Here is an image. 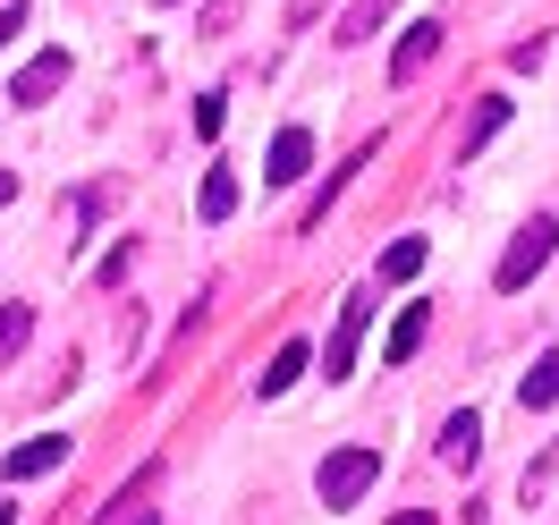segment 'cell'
Returning <instances> with one entry per match:
<instances>
[{"mask_svg":"<svg viewBox=\"0 0 559 525\" xmlns=\"http://www.w3.org/2000/svg\"><path fill=\"white\" fill-rule=\"evenodd\" d=\"M551 246H559V220H543V212H534V220H525L518 238H509V254H500V272H491V288H500V297H518V288L534 281L543 263H551Z\"/></svg>","mask_w":559,"mask_h":525,"instance_id":"cell-1","label":"cell"},{"mask_svg":"<svg viewBox=\"0 0 559 525\" xmlns=\"http://www.w3.org/2000/svg\"><path fill=\"white\" fill-rule=\"evenodd\" d=\"M373 475H382V450H331L314 466V491L331 500V509H356V500L373 491Z\"/></svg>","mask_w":559,"mask_h":525,"instance_id":"cell-2","label":"cell"},{"mask_svg":"<svg viewBox=\"0 0 559 525\" xmlns=\"http://www.w3.org/2000/svg\"><path fill=\"white\" fill-rule=\"evenodd\" d=\"M51 466H69V432H35V441H17V450L0 457L9 484H35V475H51Z\"/></svg>","mask_w":559,"mask_h":525,"instance_id":"cell-3","label":"cell"},{"mask_svg":"<svg viewBox=\"0 0 559 525\" xmlns=\"http://www.w3.org/2000/svg\"><path fill=\"white\" fill-rule=\"evenodd\" d=\"M60 85H69V51L51 43V51H35V60L17 69V85H9V103H17V110H35L43 94H60Z\"/></svg>","mask_w":559,"mask_h":525,"instance_id":"cell-4","label":"cell"},{"mask_svg":"<svg viewBox=\"0 0 559 525\" xmlns=\"http://www.w3.org/2000/svg\"><path fill=\"white\" fill-rule=\"evenodd\" d=\"M373 153H382V144H356L348 162H340V170H331V178H322V187H314V204H306V220H297V229H306V238H314L322 220H331V204H340V195H348V178L365 170V162H373Z\"/></svg>","mask_w":559,"mask_h":525,"instance_id":"cell-5","label":"cell"},{"mask_svg":"<svg viewBox=\"0 0 559 525\" xmlns=\"http://www.w3.org/2000/svg\"><path fill=\"white\" fill-rule=\"evenodd\" d=\"M441 35H450V26H432V17H416V26H407V43L390 51V85H407V76H424V69H432V51H441Z\"/></svg>","mask_w":559,"mask_h":525,"instance_id":"cell-6","label":"cell"},{"mask_svg":"<svg viewBox=\"0 0 559 525\" xmlns=\"http://www.w3.org/2000/svg\"><path fill=\"white\" fill-rule=\"evenodd\" d=\"M475 457H484V416H475V407H457V416L441 423V466L475 475Z\"/></svg>","mask_w":559,"mask_h":525,"instance_id":"cell-7","label":"cell"},{"mask_svg":"<svg viewBox=\"0 0 559 525\" xmlns=\"http://www.w3.org/2000/svg\"><path fill=\"white\" fill-rule=\"evenodd\" d=\"M306 162H314V136H306V128H280L272 153H263V178H272V187H297Z\"/></svg>","mask_w":559,"mask_h":525,"instance_id":"cell-8","label":"cell"},{"mask_svg":"<svg viewBox=\"0 0 559 525\" xmlns=\"http://www.w3.org/2000/svg\"><path fill=\"white\" fill-rule=\"evenodd\" d=\"M365 314H373L365 297H348V306H340V331H331V348H322V373H331V382H340V373L356 365V339H365Z\"/></svg>","mask_w":559,"mask_h":525,"instance_id":"cell-9","label":"cell"},{"mask_svg":"<svg viewBox=\"0 0 559 525\" xmlns=\"http://www.w3.org/2000/svg\"><path fill=\"white\" fill-rule=\"evenodd\" d=\"M306 365H314V348H306V339H288V348L254 373V390H263V398H280V390H297V373H306Z\"/></svg>","mask_w":559,"mask_h":525,"instance_id":"cell-10","label":"cell"},{"mask_svg":"<svg viewBox=\"0 0 559 525\" xmlns=\"http://www.w3.org/2000/svg\"><path fill=\"white\" fill-rule=\"evenodd\" d=\"M500 128H509V103H500V94H484V103H475V119H466V136H457V153L475 162V153H484Z\"/></svg>","mask_w":559,"mask_h":525,"instance_id":"cell-11","label":"cell"},{"mask_svg":"<svg viewBox=\"0 0 559 525\" xmlns=\"http://www.w3.org/2000/svg\"><path fill=\"white\" fill-rule=\"evenodd\" d=\"M518 398H525V416H534V407H559V348L534 356V373L518 382Z\"/></svg>","mask_w":559,"mask_h":525,"instance_id":"cell-12","label":"cell"},{"mask_svg":"<svg viewBox=\"0 0 559 525\" xmlns=\"http://www.w3.org/2000/svg\"><path fill=\"white\" fill-rule=\"evenodd\" d=\"M390 9H399V0H356L348 17H340V26H331V43H373V26H382Z\"/></svg>","mask_w":559,"mask_h":525,"instance_id":"cell-13","label":"cell"},{"mask_svg":"<svg viewBox=\"0 0 559 525\" xmlns=\"http://www.w3.org/2000/svg\"><path fill=\"white\" fill-rule=\"evenodd\" d=\"M424 331H432V314H424V306H407V314L390 322V365H407V356L424 348Z\"/></svg>","mask_w":559,"mask_h":525,"instance_id":"cell-14","label":"cell"},{"mask_svg":"<svg viewBox=\"0 0 559 525\" xmlns=\"http://www.w3.org/2000/svg\"><path fill=\"white\" fill-rule=\"evenodd\" d=\"M195 212H204V220H229V212H238V178H229V170H204V195H195Z\"/></svg>","mask_w":559,"mask_h":525,"instance_id":"cell-15","label":"cell"},{"mask_svg":"<svg viewBox=\"0 0 559 525\" xmlns=\"http://www.w3.org/2000/svg\"><path fill=\"white\" fill-rule=\"evenodd\" d=\"M35 339V306H0V365Z\"/></svg>","mask_w":559,"mask_h":525,"instance_id":"cell-16","label":"cell"},{"mask_svg":"<svg viewBox=\"0 0 559 525\" xmlns=\"http://www.w3.org/2000/svg\"><path fill=\"white\" fill-rule=\"evenodd\" d=\"M416 272H424V238H399L382 254V281H416Z\"/></svg>","mask_w":559,"mask_h":525,"instance_id":"cell-17","label":"cell"},{"mask_svg":"<svg viewBox=\"0 0 559 525\" xmlns=\"http://www.w3.org/2000/svg\"><path fill=\"white\" fill-rule=\"evenodd\" d=\"M238 17H246V0H212V9H204V17H195V26H204V35H229Z\"/></svg>","mask_w":559,"mask_h":525,"instance_id":"cell-18","label":"cell"},{"mask_svg":"<svg viewBox=\"0 0 559 525\" xmlns=\"http://www.w3.org/2000/svg\"><path fill=\"white\" fill-rule=\"evenodd\" d=\"M128 272H136V238H128V246H110V254H103V288H119Z\"/></svg>","mask_w":559,"mask_h":525,"instance_id":"cell-19","label":"cell"},{"mask_svg":"<svg viewBox=\"0 0 559 525\" xmlns=\"http://www.w3.org/2000/svg\"><path fill=\"white\" fill-rule=\"evenodd\" d=\"M26 35V9H17V0H9V9H0V51H9V43Z\"/></svg>","mask_w":559,"mask_h":525,"instance_id":"cell-20","label":"cell"},{"mask_svg":"<svg viewBox=\"0 0 559 525\" xmlns=\"http://www.w3.org/2000/svg\"><path fill=\"white\" fill-rule=\"evenodd\" d=\"M390 525H432V509H399V517H390Z\"/></svg>","mask_w":559,"mask_h":525,"instance_id":"cell-21","label":"cell"},{"mask_svg":"<svg viewBox=\"0 0 559 525\" xmlns=\"http://www.w3.org/2000/svg\"><path fill=\"white\" fill-rule=\"evenodd\" d=\"M9 195H17V170H0V204H9Z\"/></svg>","mask_w":559,"mask_h":525,"instance_id":"cell-22","label":"cell"},{"mask_svg":"<svg viewBox=\"0 0 559 525\" xmlns=\"http://www.w3.org/2000/svg\"><path fill=\"white\" fill-rule=\"evenodd\" d=\"M0 525H17V509H9V500H0Z\"/></svg>","mask_w":559,"mask_h":525,"instance_id":"cell-23","label":"cell"},{"mask_svg":"<svg viewBox=\"0 0 559 525\" xmlns=\"http://www.w3.org/2000/svg\"><path fill=\"white\" fill-rule=\"evenodd\" d=\"M162 9H178V0H162Z\"/></svg>","mask_w":559,"mask_h":525,"instance_id":"cell-24","label":"cell"}]
</instances>
